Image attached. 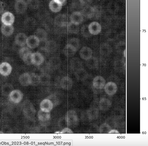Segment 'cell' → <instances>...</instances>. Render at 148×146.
<instances>
[{"instance_id": "cell-1", "label": "cell", "mask_w": 148, "mask_h": 146, "mask_svg": "<svg viewBox=\"0 0 148 146\" xmlns=\"http://www.w3.org/2000/svg\"><path fill=\"white\" fill-rule=\"evenodd\" d=\"M10 100L14 103H18L22 100L23 95L18 90H13L8 95Z\"/></svg>"}, {"instance_id": "cell-2", "label": "cell", "mask_w": 148, "mask_h": 146, "mask_svg": "<svg viewBox=\"0 0 148 146\" xmlns=\"http://www.w3.org/2000/svg\"><path fill=\"white\" fill-rule=\"evenodd\" d=\"M54 22L55 24L59 27H65L68 24L67 17L65 14H60L56 17Z\"/></svg>"}, {"instance_id": "cell-3", "label": "cell", "mask_w": 148, "mask_h": 146, "mask_svg": "<svg viewBox=\"0 0 148 146\" xmlns=\"http://www.w3.org/2000/svg\"><path fill=\"white\" fill-rule=\"evenodd\" d=\"M48 62L50 70L58 69L60 67L61 63L60 58L57 56L51 57Z\"/></svg>"}, {"instance_id": "cell-4", "label": "cell", "mask_w": 148, "mask_h": 146, "mask_svg": "<svg viewBox=\"0 0 148 146\" xmlns=\"http://www.w3.org/2000/svg\"><path fill=\"white\" fill-rule=\"evenodd\" d=\"M104 89L106 93L109 95H111L116 93L117 87L115 83L112 82H109L105 84Z\"/></svg>"}, {"instance_id": "cell-5", "label": "cell", "mask_w": 148, "mask_h": 146, "mask_svg": "<svg viewBox=\"0 0 148 146\" xmlns=\"http://www.w3.org/2000/svg\"><path fill=\"white\" fill-rule=\"evenodd\" d=\"M14 17L11 12H7L2 15L1 20L3 24L6 25H12L14 22Z\"/></svg>"}, {"instance_id": "cell-6", "label": "cell", "mask_w": 148, "mask_h": 146, "mask_svg": "<svg viewBox=\"0 0 148 146\" xmlns=\"http://www.w3.org/2000/svg\"><path fill=\"white\" fill-rule=\"evenodd\" d=\"M88 27L89 32L91 35H97L100 33L101 30V25L97 21L91 23Z\"/></svg>"}, {"instance_id": "cell-7", "label": "cell", "mask_w": 148, "mask_h": 146, "mask_svg": "<svg viewBox=\"0 0 148 146\" xmlns=\"http://www.w3.org/2000/svg\"><path fill=\"white\" fill-rule=\"evenodd\" d=\"M106 84V81L103 77L101 76H97L94 78L92 81L93 87L97 89L103 88Z\"/></svg>"}, {"instance_id": "cell-8", "label": "cell", "mask_w": 148, "mask_h": 146, "mask_svg": "<svg viewBox=\"0 0 148 146\" xmlns=\"http://www.w3.org/2000/svg\"><path fill=\"white\" fill-rule=\"evenodd\" d=\"M70 20L71 22L78 25L83 21V15L80 12L75 11L73 12L71 15Z\"/></svg>"}, {"instance_id": "cell-9", "label": "cell", "mask_w": 148, "mask_h": 146, "mask_svg": "<svg viewBox=\"0 0 148 146\" xmlns=\"http://www.w3.org/2000/svg\"><path fill=\"white\" fill-rule=\"evenodd\" d=\"M31 58L32 64L37 66L41 64L45 60L43 56L38 52L32 53Z\"/></svg>"}, {"instance_id": "cell-10", "label": "cell", "mask_w": 148, "mask_h": 146, "mask_svg": "<svg viewBox=\"0 0 148 146\" xmlns=\"http://www.w3.org/2000/svg\"><path fill=\"white\" fill-rule=\"evenodd\" d=\"M40 41L35 35H32L27 38L26 44L28 47L32 49L37 47L39 45Z\"/></svg>"}, {"instance_id": "cell-11", "label": "cell", "mask_w": 148, "mask_h": 146, "mask_svg": "<svg viewBox=\"0 0 148 146\" xmlns=\"http://www.w3.org/2000/svg\"><path fill=\"white\" fill-rule=\"evenodd\" d=\"M92 51L89 47L84 46L79 51V55L81 57L85 60L90 58L92 56Z\"/></svg>"}, {"instance_id": "cell-12", "label": "cell", "mask_w": 148, "mask_h": 146, "mask_svg": "<svg viewBox=\"0 0 148 146\" xmlns=\"http://www.w3.org/2000/svg\"><path fill=\"white\" fill-rule=\"evenodd\" d=\"M12 68L8 63L4 62L0 65V73L2 75L7 76L11 73Z\"/></svg>"}, {"instance_id": "cell-13", "label": "cell", "mask_w": 148, "mask_h": 146, "mask_svg": "<svg viewBox=\"0 0 148 146\" xmlns=\"http://www.w3.org/2000/svg\"><path fill=\"white\" fill-rule=\"evenodd\" d=\"M15 9L17 12L21 13L26 10L27 4L26 2L23 0H19L16 3Z\"/></svg>"}, {"instance_id": "cell-14", "label": "cell", "mask_w": 148, "mask_h": 146, "mask_svg": "<svg viewBox=\"0 0 148 146\" xmlns=\"http://www.w3.org/2000/svg\"><path fill=\"white\" fill-rule=\"evenodd\" d=\"M112 51L111 46L108 44L104 43L102 44L100 46V53L103 56L109 55L111 53Z\"/></svg>"}, {"instance_id": "cell-15", "label": "cell", "mask_w": 148, "mask_h": 146, "mask_svg": "<svg viewBox=\"0 0 148 146\" xmlns=\"http://www.w3.org/2000/svg\"><path fill=\"white\" fill-rule=\"evenodd\" d=\"M82 65V62L78 58L74 57L71 60V67L75 71L79 69L83 68Z\"/></svg>"}, {"instance_id": "cell-16", "label": "cell", "mask_w": 148, "mask_h": 146, "mask_svg": "<svg viewBox=\"0 0 148 146\" xmlns=\"http://www.w3.org/2000/svg\"><path fill=\"white\" fill-rule=\"evenodd\" d=\"M27 38V36L24 33H20L16 36L15 38V42L18 45L23 46L26 44Z\"/></svg>"}, {"instance_id": "cell-17", "label": "cell", "mask_w": 148, "mask_h": 146, "mask_svg": "<svg viewBox=\"0 0 148 146\" xmlns=\"http://www.w3.org/2000/svg\"><path fill=\"white\" fill-rule=\"evenodd\" d=\"M86 60V65L89 69H94L98 67V62L96 57L92 56L90 58Z\"/></svg>"}, {"instance_id": "cell-18", "label": "cell", "mask_w": 148, "mask_h": 146, "mask_svg": "<svg viewBox=\"0 0 148 146\" xmlns=\"http://www.w3.org/2000/svg\"><path fill=\"white\" fill-rule=\"evenodd\" d=\"M111 104V102L109 99L103 98L100 99L99 102V107L101 110L106 111L109 109Z\"/></svg>"}, {"instance_id": "cell-19", "label": "cell", "mask_w": 148, "mask_h": 146, "mask_svg": "<svg viewBox=\"0 0 148 146\" xmlns=\"http://www.w3.org/2000/svg\"><path fill=\"white\" fill-rule=\"evenodd\" d=\"M35 35L39 39L40 42H46L47 35L46 31L43 29L39 28L35 31Z\"/></svg>"}, {"instance_id": "cell-20", "label": "cell", "mask_w": 148, "mask_h": 146, "mask_svg": "<svg viewBox=\"0 0 148 146\" xmlns=\"http://www.w3.org/2000/svg\"><path fill=\"white\" fill-rule=\"evenodd\" d=\"M19 81L23 86H27L31 84L29 73H25L21 75L19 78Z\"/></svg>"}, {"instance_id": "cell-21", "label": "cell", "mask_w": 148, "mask_h": 146, "mask_svg": "<svg viewBox=\"0 0 148 146\" xmlns=\"http://www.w3.org/2000/svg\"><path fill=\"white\" fill-rule=\"evenodd\" d=\"M77 51L76 49L72 45L67 44L63 49V53L66 56L69 57L73 56Z\"/></svg>"}, {"instance_id": "cell-22", "label": "cell", "mask_w": 148, "mask_h": 146, "mask_svg": "<svg viewBox=\"0 0 148 146\" xmlns=\"http://www.w3.org/2000/svg\"><path fill=\"white\" fill-rule=\"evenodd\" d=\"M44 47L50 53L56 51L57 46L56 42L51 40L46 41Z\"/></svg>"}, {"instance_id": "cell-23", "label": "cell", "mask_w": 148, "mask_h": 146, "mask_svg": "<svg viewBox=\"0 0 148 146\" xmlns=\"http://www.w3.org/2000/svg\"><path fill=\"white\" fill-rule=\"evenodd\" d=\"M49 6V8L52 11L56 12L61 10L62 4L55 0H52L50 2Z\"/></svg>"}, {"instance_id": "cell-24", "label": "cell", "mask_w": 148, "mask_h": 146, "mask_svg": "<svg viewBox=\"0 0 148 146\" xmlns=\"http://www.w3.org/2000/svg\"><path fill=\"white\" fill-rule=\"evenodd\" d=\"M14 31V28L12 25L3 24L1 27V31L3 34L6 36L12 35Z\"/></svg>"}, {"instance_id": "cell-25", "label": "cell", "mask_w": 148, "mask_h": 146, "mask_svg": "<svg viewBox=\"0 0 148 146\" xmlns=\"http://www.w3.org/2000/svg\"><path fill=\"white\" fill-rule=\"evenodd\" d=\"M83 16L87 18L92 17L94 13V9L91 7L86 6L84 7L81 12Z\"/></svg>"}, {"instance_id": "cell-26", "label": "cell", "mask_w": 148, "mask_h": 146, "mask_svg": "<svg viewBox=\"0 0 148 146\" xmlns=\"http://www.w3.org/2000/svg\"><path fill=\"white\" fill-rule=\"evenodd\" d=\"M66 26L67 30L69 33L76 34L79 32V27L78 25L71 22L68 23Z\"/></svg>"}, {"instance_id": "cell-27", "label": "cell", "mask_w": 148, "mask_h": 146, "mask_svg": "<svg viewBox=\"0 0 148 146\" xmlns=\"http://www.w3.org/2000/svg\"><path fill=\"white\" fill-rule=\"evenodd\" d=\"M75 75L76 77L79 80H84L88 75L86 71L83 68L75 71Z\"/></svg>"}, {"instance_id": "cell-28", "label": "cell", "mask_w": 148, "mask_h": 146, "mask_svg": "<svg viewBox=\"0 0 148 146\" xmlns=\"http://www.w3.org/2000/svg\"><path fill=\"white\" fill-rule=\"evenodd\" d=\"M114 66L116 70L120 72L125 70V63L122 60H116L114 63Z\"/></svg>"}, {"instance_id": "cell-29", "label": "cell", "mask_w": 148, "mask_h": 146, "mask_svg": "<svg viewBox=\"0 0 148 146\" xmlns=\"http://www.w3.org/2000/svg\"><path fill=\"white\" fill-rule=\"evenodd\" d=\"M61 86L64 88H69L72 86V82L69 77L66 76L63 77L61 80Z\"/></svg>"}, {"instance_id": "cell-30", "label": "cell", "mask_w": 148, "mask_h": 146, "mask_svg": "<svg viewBox=\"0 0 148 146\" xmlns=\"http://www.w3.org/2000/svg\"><path fill=\"white\" fill-rule=\"evenodd\" d=\"M39 76L40 82L46 84L49 82L50 76L48 73H42Z\"/></svg>"}, {"instance_id": "cell-31", "label": "cell", "mask_w": 148, "mask_h": 146, "mask_svg": "<svg viewBox=\"0 0 148 146\" xmlns=\"http://www.w3.org/2000/svg\"><path fill=\"white\" fill-rule=\"evenodd\" d=\"M32 53L30 49L26 47L21 48L19 51L20 56L22 60Z\"/></svg>"}, {"instance_id": "cell-32", "label": "cell", "mask_w": 148, "mask_h": 146, "mask_svg": "<svg viewBox=\"0 0 148 146\" xmlns=\"http://www.w3.org/2000/svg\"><path fill=\"white\" fill-rule=\"evenodd\" d=\"M68 44L73 46L77 51L79 49L80 45L79 39L76 38L70 39L68 41Z\"/></svg>"}, {"instance_id": "cell-33", "label": "cell", "mask_w": 148, "mask_h": 146, "mask_svg": "<svg viewBox=\"0 0 148 146\" xmlns=\"http://www.w3.org/2000/svg\"><path fill=\"white\" fill-rule=\"evenodd\" d=\"M31 84L36 85L40 82L39 75L33 73H29Z\"/></svg>"}, {"instance_id": "cell-34", "label": "cell", "mask_w": 148, "mask_h": 146, "mask_svg": "<svg viewBox=\"0 0 148 146\" xmlns=\"http://www.w3.org/2000/svg\"><path fill=\"white\" fill-rule=\"evenodd\" d=\"M38 66L39 69L42 73H48L47 72L50 70L48 62L45 61V60L41 64Z\"/></svg>"}, {"instance_id": "cell-35", "label": "cell", "mask_w": 148, "mask_h": 146, "mask_svg": "<svg viewBox=\"0 0 148 146\" xmlns=\"http://www.w3.org/2000/svg\"><path fill=\"white\" fill-rule=\"evenodd\" d=\"M12 86L9 84H5L2 89L3 94L5 95H9L10 93L13 90Z\"/></svg>"}, {"instance_id": "cell-36", "label": "cell", "mask_w": 148, "mask_h": 146, "mask_svg": "<svg viewBox=\"0 0 148 146\" xmlns=\"http://www.w3.org/2000/svg\"><path fill=\"white\" fill-rule=\"evenodd\" d=\"M81 32L83 36L86 38L89 37L91 35L89 32L88 26L85 25L82 27Z\"/></svg>"}, {"instance_id": "cell-37", "label": "cell", "mask_w": 148, "mask_h": 146, "mask_svg": "<svg viewBox=\"0 0 148 146\" xmlns=\"http://www.w3.org/2000/svg\"><path fill=\"white\" fill-rule=\"evenodd\" d=\"M90 117L92 119L97 118L98 115V111L97 109L94 108L90 110Z\"/></svg>"}, {"instance_id": "cell-38", "label": "cell", "mask_w": 148, "mask_h": 146, "mask_svg": "<svg viewBox=\"0 0 148 146\" xmlns=\"http://www.w3.org/2000/svg\"><path fill=\"white\" fill-rule=\"evenodd\" d=\"M110 126L107 124L104 123L101 126L100 128V132L101 133H106L109 132L110 130Z\"/></svg>"}, {"instance_id": "cell-39", "label": "cell", "mask_w": 148, "mask_h": 146, "mask_svg": "<svg viewBox=\"0 0 148 146\" xmlns=\"http://www.w3.org/2000/svg\"><path fill=\"white\" fill-rule=\"evenodd\" d=\"M37 52L40 53L45 59L47 57L49 54L45 47H40Z\"/></svg>"}, {"instance_id": "cell-40", "label": "cell", "mask_w": 148, "mask_h": 146, "mask_svg": "<svg viewBox=\"0 0 148 146\" xmlns=\"http://www.w3.org/2000/svg\"><path fill=\"white\" fill-rule=\"evenodd\" d=\"M30 3H31L32 6L33 7H36L38 5V2L37 0H29Z\"/></svg>"}, {"instance_id": "cell-41", "label": "cell", "mask_w": 148, "mask_h": 146, "mask_svg": "<svg viewBox=\"0 0 148 146\" xmlns=\"http://www.w3.org/2000/svg\"><path fill=\"white\" fill-rule=\"evenodd\" d=\"M108 133H118L119 132L116 130H110Z\"/></svg>"}, {"instance_id": "cell-42", "label": "cell", "mask_w": 148, "mask_h": 146, "mask_svg": "<svg viewBox=\"0 0 148 146\" xmlns=\"http://www.w3.org/2000/svg\"><path fill=\"white\" fill-rule=\"evenodd\" d=\"M57 2L61 3L62 5L63 4L65 1L66 0H55Z\"/></svg>"}]
</instances>
